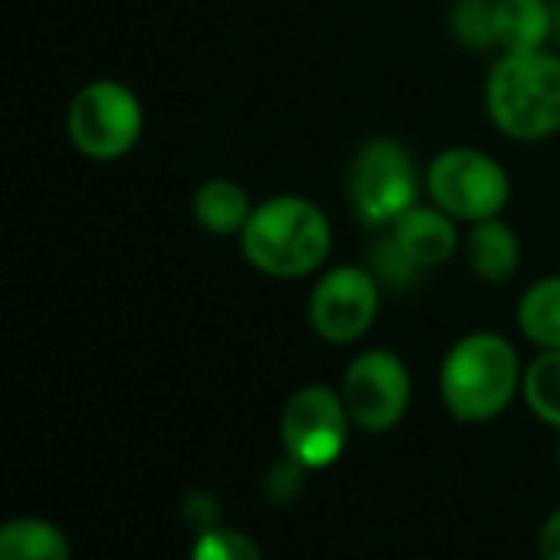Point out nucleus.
I'll return each mask as SVG.
<instances>
[{
  "label": "nucleus",
  "mask_w": 560,
  "mask_h": 560,
  "mask_svg": "<svg viewBox=\"0 0 560 560\" xmlns=\"http://www.w3.org/2000/svg\"><path fill=\"white\" fill-rule=\"evenodd\" d=\"M244 260L273 280H301L324 267L334 247V224L320 205L301 195H273L254 205L241 228Z\"/></svg>",
  "instance_id": "obj_1"
},
{
  "label": "nucleus",
  "mask_w": 560,
  "mask_h": 560,
  "mask_svg": "<svg viewBox=\"0 0 560 560\" xmlns=\"http://www.w3.org/2000/svg\"><path fill=\"white\" fill-rule=\"evenodd\" d=\"M491 126L514 142H544L560 129V57L550 50L501 54L485 80Z\"/></svg>",
  "instance_id": "obj_2"
},
{
  "label": "nucleus",
  "mask_w": 560,
  "mask_h": 560,
  "mask_svg": "<svg viewBox=\"0 0 560 560\" xmlns=\"http://www.w3.org/2000/svg\"><path fill=\"white\" fill-rule=\"evenodd\" d=\"M524 380L511 340L491 330H475L455 340L439 370V393L458 422H488L501 416Z\"/></svg>",
  "instance_id": "obj_3"
},
{
  "label": "nucleus",
  "mask_w": 560,
  "mask_h": 560,
  "mask_svg": "<svg viewBox=\"0 0 560 560\" xmlns=\"http://www.w3.org/2000/svg\"><path fill=\"white\" fill-rule=\"evenodd\" d=\"M422 175L412 152L396 139H370L350 162L347 195L366 228H389L419 201Z\"/></svg>",
  "instance_id": "obj_4"
},
{
  "label": "nucleus",
  "mask_w": 560,
  "mask_h": 560,
  "mask_svg": "<svg viewBox=\"0 0 560 560\" xmlns=\"http://www.w3.org/2000/svg\"><path fill=\"white\" fill-rule=\"evenodd\" d=\"M425 195L455 221L475 224L498 218L511 201V178L504 165L471 145L442 149L425 168Z\"/></svg>",
  "instance_id": "obj_5"
},
{
  "label": "nucleus",
  "mask_w": 560,
  "mask_h": 560,
  "mask_svg": "<svg viewBox=\"0 0 560 560\" xmlns=\"http://www.w3.org/2000/svg\"><path fill=\"white\" fill-rule=\"evenodd\" d=\"M70 142L96 162H116L129 155L142 136V103L119 80L86 83L67 113Z\"/></svg>",
  "instance_id": "obj_6"
},
{
  "label": "nucleus",
  "mask_w": 560,
  "mask_h": 560,
  "mask_svg": "<svg viewBox=\"0 0 560 560\" xmlns=\"http://www.w3.org/2000/svg\"><path fill=\"white\" fill-rule=\"evenodd\" d=\"M383 284L366 264H337L317 277L307 301L311 330L327 343H357L380 317Z\"/></svg>",
  "instance_id": "obj_7"
},
{
  "label": "nucleus",
  "mask_w": 560,
  "mask_h": 560,
  "mask_svg": "<svg viewBox=\"0 0 560 560\" xmlns=\"http://www.w3.org/2000/svg\"><path fill=\"white\" fill-rule=\"evenodd\" d=\"M340 396L353 425L363 432H389L402 422L412 399L409 366L393 350H363L350 360Z\"/></svg>",
  "instance_id": "obj_8"
},
{
  "label": "nucleus",
  "mask_w": 560,
  "mask_h": 560,
  "mask_svg": "<svg viewBox=\"0 0 560 560\" xmlns=\"http://www.w3.org/2000/svg\"><path fill=\"white\" fill-rule=\"evenodd\" d=\"M350 432V412L337 389L311 383L298 389L284 416H280V439L284 452L307 468H327L340 458Z\"/></svg>",
  "instance_id": "obj_9"
},
{
  "label": "nucleus",
  "mask_w": 560,
  "mask_h": 560,
  "mask_svg": "<svg viewBox=\"0 0 560 560\" xmlns=\"http://www.w3.org/2000/svg\"><path fill=\"white\" fill-rule=\"evenodd\" d=\"M389 237L419 270L442 267L458 250V241H462L458 221L432 201L429 205L416 201L409 211H402L389 224Z\"/></svg>",
  "instance_id": "obj_10"
},
{
  "label": "nucleus",
  "mask_w": 560,
  "mask_h": 560,
  "mask_svg": "<svg viewBox=\"0 0 560 560\" xmlns=\"http://www.w3.org/2000/svg\"><path fill=\"white\" fill-rule=\"evenodd\" d=\"M465 260L485 284H504L521 267V241L501 218L475 221L465 234Z\"/></svg>",
  "instance_id": "obj_11"
},
{
  "label": "nucleus",
  "mask_w": 560,
  "mask_h": 560,
  "mask_svg": "<svg viewBox=\"0 0 560 560\" xmlns=\"http://www.w3.org/2000/svg\"><path fill=\"white\" fill-rule=\"evenodd\" d=\"M491 31L504 54L540 50L550 37L547 0H491Z\"/></svg>",
  "instance_id": "obj_12"
},
{
  "label": "nucleus",
  "mask_w": 560,
  "mask_h": 560,
  "mask_svg": "<svg viewBox=\"0 0 560 560\" xmlns=\"http://www.w3.org/2000/svg\"><path fill=\"white\" fill-rule=\"evenodd\" d=\"M254 205L247 198V191L231 182V178H208L195 188L191 195V214L195 221L218 237H231L241 234V228L247 224Z\"/></svg>",
  "instance_id": "obj_13"
},
{
  "label": "nucleus",
  "mask_w": 560,
  "mask_h": 560,
  "mask_svg": "<svg viewBox=\"0 0 560 560\" xmlns=\"http://www.w3.org/2000/svg\"><path fill=\"white\" fill-rule=\"evenodd\" d=\"M517 327L537 350H560V277H540L521 294Z\"/></svg>",
  "instance_id": "obj_14"
},
{
  "label": "nucleus",
  "mask_w": 560,
  "mask_h": 560,
  "mask_svg": "<svg viewBox=\"0 0 560 560\" xmlns=\"http://www.w3.org/2000/svg\"><path fill=\"white\" fill-rule=\"evenodd\" d=\"M0 560H70V544L50 521L14 517L0 524Z\"/></svg>",
  "instance_id": "obj_15"
},
{
  "label": "nucleus",
  "mask_w": 560,
  "mask_h": 560,
  "mask_svg": "<svg viewBox=\"0 0 560 560\" xmlns=\"http://www.w3.org/2000/svg\"><path fill=\"white\" fill-rule=\"evenodd\" d=\"M521 396L530 412L560 429V350H540L521 380Z\"/></svg>",
  "instance_id": "obj_16"
},
{
  "label": "nucleus",
  "mask_w": 560,
  "mask_h": 560,
  "mask_svg": "<svg viewBox=\"0 0 560 560\" xmlns=\"http://www.w3.org/2000/svg\"><path fill=\"white\" fill-rule=\"evenodd\" d=\"M191 560H264L260 547L234 527H208L191 547Z\"/></svg>",
  "instance_id": "obj_17"
},
{
  "label": "nucleus",
  "mask_w": 560,
  "mask_h": 560,
  "mask_svg": "<svg viewBox=\"0 0 560 560\" xmlns=\"http://www.w3.org/2000/svg\"><path fill=\"white\" fill-rule=\"evenodd\" d=\"M366 267L376 273V280L383 288H409L416 280V273H419V267L396 247V241L389 234L376 241V247L370 250Z\"/></svg>",
  "instance_id": "obj_18"
},
{
  "label": "nucleus",
  "mask_w": 560,
  "mask_h": 560,
  "mask_svg": "<svg viewBox=\"0 0 560 560\" xmlns=\"http://www.w3.org/2000/svg\"><path fill=\"white\" fill-rule=\"evenodd\" d=\"M452 31L468 47H494L491 0H462L452 14Z\"/></svg>",
  "instance_id": "obj_19"
},
{
  "label": "nucleus",
  "mask_w": 560,
  "mask_h": 560,
  "mask_svg": "<svg viewBox=\"0 0 560 560\" xmlns=\"http://www.w3.org/2000/svg\"><path fill=\"white\" fill-rule=\"evenodd\" d=\"M304 471H307V465H301L298 458L284 455V458H280V462L267 471V481H264L267 494H270L277 504L294 501V498L301 494V488H304Z\"/></svg>",
  "instance_id": "obj_20"
},
{
  "label": "nucleus",
  "mask_w": 560,
  "mask_h": 560,
  "mask_svg": "<svg viewBox=\"0 0 560 560\" xmlns=\"http://www.w3.org/2000/svg\"><path fill=\"white\" fill-rule=\"evenodd\" d=\"M185 521L191 527H198V534L214 527L218 524V501L211 494H205V491H191L185 498Z\"/></svg>",
  "instance_id": "obj_21"
},
{
  "label": "nucleus",
  "mask_w": 560,
  "mask_h": 560,
  "mask_svg": "<svg viewBox=\"0 0 560 560\" xmlns=\"http://www.w3.org/2000/svg\"><path fill=\"white\" fill-rule=\"evenodd\" d=\"M540 557L544 560H560V508L540 527Z\"/></svg>",
  "instance_id": "obj_22"
},
{
  "label": "nucleus",
  "mask_w": 560,
  "mask_h": 560,
  "mask_svg": "<svg viewBox=\"0 0 560 560\" xmlns=\"http://www.w3.org/2000/svg\"><path fill=\"white\" fill-rule=\"evenodd\" d=\"M557 458H560V445H557Z\"/></svg>",
  "instance_id": "obj_23"
}]
</instances>
